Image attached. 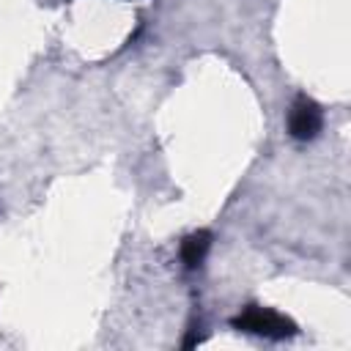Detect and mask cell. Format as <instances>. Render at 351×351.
<instances>
[{
  "instance_id": "cell-3",
  "label": "cell",
  "mask_w": 351,
  "mask_h": 351,
  "mask_svg": "<svg viewBox=\"0 0 351 351\" xmlns=\"http://www.w3.org/2000/svg\"><path fill=\"white\" fill-rule=\"evenodd\" d=\"M208 250H211V233H208V230H195V233H189V236L181 241V263H184L189 271H195V269H200V263L206 261Z\"/></svg>"
},
{
  "instance_id": "cell-1",
  "label": "cell",
  "mask_w": 351,
  "mask_h": 351,
  "mask_svg": "<svg viewBox=\"0 0 351 351\" xmlns=\"http://www.w3.org/2000/svg\"><path fill=\"white\" fill-rule=\"evenodd\" d=\"M230 326L247 335L269 337V340H282V337L296 335V324L291 318H285L282 313L271 307H261V304H247L236 318H230Z\"/></svg>"
},
{
  "instance_id": "cell-2",
  "label": "cell",
  "mask_w": 351,
  "mask_h": 351,
  "mask_svg": "<svg viewBox=\"0 0 351 351\" xmlns=\"http://www.w3.org/2000/svg\"><path fill=\"white\" fill-rule=\"evenodd\" d=\"M324 126V112L310 96H296V101L288 110V134L293 140H315Z\"/></svg>"
}]
</instances>
